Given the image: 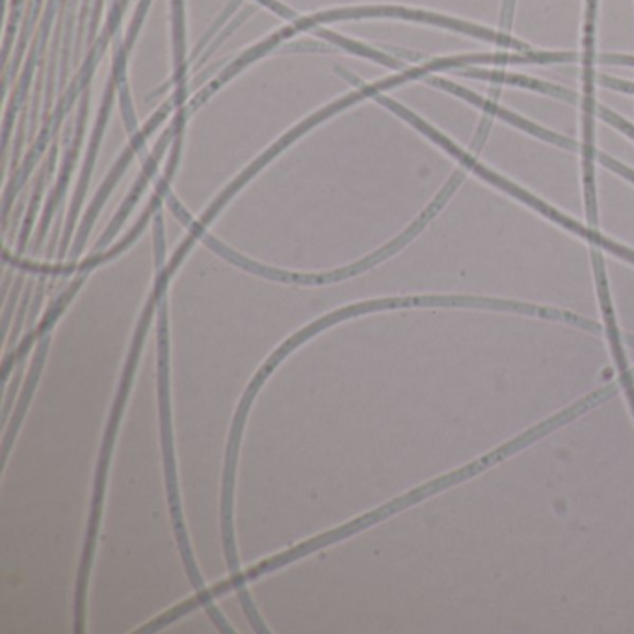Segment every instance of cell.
<instances>
[{"label":"cell","instance_id":"obj_6","mask_svg":"<svg viewBox=\"0 0 634 634\" xmlns=\"http://www.w3.org/2000/svg\"><path fill=\"white\" fill-rule=\"evenodd\" d=\"M597 162H601L605 168H608L610 172L618 173L621 177H625V179H629L631 183L634 185V170L633 168H627L625 164H621L618 160L610 159L608 155L605 153H597Z\"/></svg>","mask_w":634,"mask_h":634},{"label":"cell","instance_id":"obj_4","mask_svg":"<svg viewBox=\"0 0 634 634\" xmlns=\"http://www.w3.org/2000/svg\"><path fill=\"white\" fill-rule=\"evenodd\" d=\"M595 114H597V118L603 119V121H607L610 123L614 129H618L621 133L627 134V136H631L634 140V125L633 123H629L627 119L621 118L618 114H614L610 108L607 106H597V110H595Z\"/></svg>","mask_w":634,"mask_h":634},{"label":"cell","instance_id":"obj_10","mask_svg":"<svg viewBox=\"0 0 634 634\" xmlns=\"http://www.w3.org/2000/svg\"><path fill=\"white\" fill-rule=\"evenodd\" d=\"M621 376V387L625 389V393H627V398H629V404H631V410H633L634 415V370H625V372H620Z\"/></svg>","mask_w":634,"mask_h":634},{"label":"cell","instance_id":"obj_3","mask_svg":"<svg viewBox=\"0 0 634 634\" xmlns=\"http://www.w3.org/2000/svg\"><path fill=\"white\" fill-rule=\"evenodd\" d=\"M460 73H462L463 77H469V79L488 80V82H493V84H508V86L529 88V90H534V92H540L543 95L555 97V99H562V101H568V103H573V105L579 101L577 93L571 92L568 88H562V86L553 84V82L517 75V73L489 71V69H476V67H467Z\"/></svg>","mask_w":634,"mask_h":634},{"label":"cell","instance_id":"obj_5","mask_svg":"<svg viewBox=\"0 0 634 634\" xmlns=\"http://www.w3.org/2000/svg\"><path fill=\"white\" fill-rule=\"evenodd\" d=\"M491 125H493V116L484 114L482 119H480V123H478L475 140H473V153H475V155H478V153L484 149V144H486V140H488L489 131H491Z\"/></svg>","mask_w":634,"mask_h":634},{"label":"cell","instance_id":"obj_2","mask_svg":"<svg viewBox=\"0 0 634 634\" xmlns=\"http://www.w3.org/2000/svg\"><path fill=\"white\" fill-rule=\"evenodd\" d=\"M428 82H430L432 86H436V88H441V90H445V92L454 93L456 97H462L465 101L473 103V105L478 106L484 114L493 116V118L502 119V121L514 125L517 129H521V131H525V133L540 138L543 142H549V144L562 147V149H577V147H579L573 138L553 133V131H549V129H543V127L532 123L529 119L521 118V116H517L514 112H510L508 108L499 105V101H495V99H482V97L476 95L475 92L463 88L460 84H454V82H450V80L428 79Z\"/></svg>","mask_w":634,"mask_h":634},{"label":"cell","instance_id":"obj_9","mask_svg":"<svg viewBox=\"0 0 634 634\" xmlns=\"http://www.w3.org/2000/svg\"><path fill=\"white\" fill-rule=\"evenodd\" d=\"M517 0H504L502 2L501 27L510 32V28L514 25V14H516Z\"/></svg>","mask_w":634,"mask_h":634},{"label":"cell","instance_id":"obj_7","mask_svg":"<svg viewBox=\"0 0 634 634\" xmlns=\"http://www.w3.org/2000/svg\"><path fill=\"white\" fill-rule=\"evenodd\" d=\"M599 64H607V66H629L634 67V56L629 54H601L597 56Z\"/></svg>","mask_w":634,"mask_h":634},{"label":"cell","instance_id":"obj_1","mask_svg":"<svg viewBox=\"0 0 634 634\" xmlns=\"http://www.w3.org/2000/svg\"><path fill=\"white\" fill-rule=\"evenodd\" d=\"M430 138H432V142H436L437 146L447 149L454 159L460 160L469 172L476 173L478 177H482V179H484L486 183H489V185L497 186V188H501L504 192L512 194L514 198L519 199V201H523V203H527V205H530L532 209L542 212L543 216L551 218L553 222H556L558 225H562L564 229H568V231H573V233L581 235V237L586 238L590 244H594V246H601V248H605V250L610 251V253L618 255L621 259H625V261H629V263H633L634 265L633 250H629V248L621 246V244L614 242V240H610V238L603 237V235H601L595 227H584V225L579 224V222L571 220V218H568L566 214L556 211V209H553L551 205L543 203L542 199L532 196V194L527 192V190H523L521 186L514 185L512 181L504 179V177L499 175V173L489 170L488 166H484L482 162H478L473 155H469L467 151H463L462 147L456 146V144H454L452 140H449L445 134L432 131Z\"/></svg>","mask_w":634,"mask_h":634},{"label":"cell","instance_id":"obj_8","mask_svg":"<svg viewBox=\"0 0 634 634\" xmlns=\"http://www.w3.org/2000/svg\"><path fill=\"white\" fill-rule=\"evenodd\" d=\"M597 79H599V84L605 88L623 93H633L634 95V82H625V80L614 79V77H607V75H601Z\"/></svg>","mask_w":634,"mask_h":634}]
</instances>
